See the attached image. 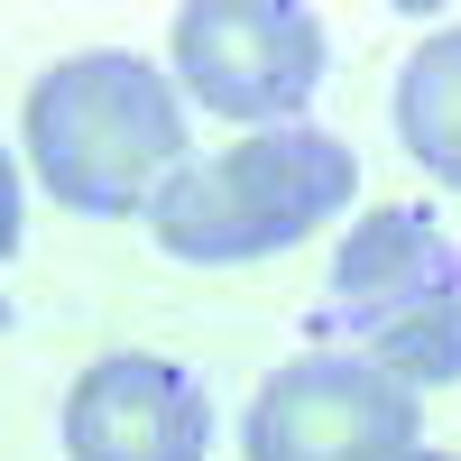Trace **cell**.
<instances>
[{
  "label": "cell",
  "instance_id": "obj_4",
  "mask_svg": "<svg viewBox=\"0 0 461 461\" xmlns=\"http://www.w3.org/2000/svg\"><path fill=\"white\" fill-rule=\"evenodd\" d=\"M176 93L240 130H286L323 84V19L295 0H203L167 19Z\"/></svg>",
  "mask_w": 461,
  "mask_h": 461
},
{
  "label": "cell",
  "instance_id": "obj_2",
  "mask_svg": "<svg viewBox=\"0 0 461 461\" xmlns=\"http://www.w3.org/2000/svg\"><path fill=\"white\" fill-rule=\"evenodd\" d=\"M351 194H360L351 139L286 121V130H240L212 158H185L176 185L148 203V230L185 267H249V258H277L332 230L351 212Z\"/></svg>",
  "mask_w": 461,
  "mask_h": 461
},
{
  "label": "cell",
  "instance_id": "obj_1",
  "mask_svg": "<svg viewBox=\"0 0 461 461\" xmlns=\"http://www.w3.org/2000/svg\"><path fill=\"white\" fill-rule=\"evenodd\" d=\"M185 111L194 102L176 93L167 65H148L130 47H84L28 84L19 148H28V176L65 212L121 221V212H148L176 185V167L194 158Z\"/></svg>",
  "mask_w": 461,
  "mask_h": 461
},
{
  "label": "cell",
  "instance_id": "obj_7",
  "mask_svg": "<svg viewBox=\"0 0 461 461\" xmlns=\"http://www.w3.org/2000/svg\"><path fill=\"white\" fill-rule=\"evenodd\" d=\"M397 148L461 194V19L415 37L397 65Z\"/></svg>",
  "mask_w": 461,
  "mask_h": 461
},
{
  "label": "cell",
  "instance_id": "obj_6",
  "mask_svg": "<svg viewBox=\"0 0 461 461\" xmlns=\"http://www.w3.org/2000/svg\"><path fill=\"white\" fill-rule=\"evenodd\" d=\"M65 461H203L212 452V397L167 351H102L65 388Z\"/></svg>",
  "mask_w": 461,
  "mask_h": 461
},
{
  "label": "cell",
  "instance_id": "obj_9",
  "mask_svg": "<svg viewBox=\"0 0 461 461\" xmlns=\"http://www.w3.org/2000/svg\"><path fill=\"white\" fill-rule=\"evenodd\" d=\"M425 461H461V452H425Z\"/></svg>",
  "mask_w": 461,
  "mask_h": 461
},
{
  "label": "cell",
  "instance_id": "obj_8",
  "mask_svg": "<svg viewBox=\"0 0 461 461\" xmlns=\"http://www.w3.org/2000/svg\"><path fill=\"white\" fill-rule=\"evenodd\" d=\"M19 221H28V185H19V158H10V139H0V258L19 249Z\"/></svg>",
  "mask_w": 461,
  "mask_h": 461
},
{
  "label": "cell",
  "instance_id": "obj_5",
  "mask_svg": "<svg viewBox=\"0 0 461 461\" xmlns=\"http://www.w3.org/2000/svg\"><path fill=\"white\" fill-rule=\"evenodd\" d=\"M249 461H425V397L360 351H304L249 397Z\"/></svg>",
  "mask_w": 461,
  "mask_h": 461
},
{
  "label": "cell",
  "instance_id": "obj_3",
  "mask_svg": "<svg viewBox=\"0 0 461 461\" xmlns=\"http://www.w3.org/2000/svg\"><path fill=\"white\" fill-rule=\"evenodd\" d=\"M332 351H360L397 388H452L461 378V240L425 203H378L351 221L323 277Z\"/></svg>",
  "mask_w": 461,
  "mask_h": 461
}]
</instances>
